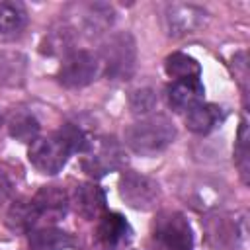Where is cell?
Listing matches in <instances>:
<instances>
[{
  "instance_id": "obj_20",
  "label": "cell",
  "mask_w": 250,
  "mask_h": 250,
  "mask_svg": "<svg viewBox=\"0 0 250 250\" xmlns=\"http://www.w3.org/2000/svg\"><path fill=\"white\" fill-rule=\"evenodd\" d=\"M156 104H158V96L152 88H139L133 90L129 96V105L135 115H146L150 109H154Z\"/></svg>"
},
{
  "instance_id": "obj_22",
  "label": "cell",
  "mask_w": 250,
  "mask_h": 250,
  "mask_svg": "<svg viewBox=\"0 0 250 250\" xmlns=\"http://www.w3.org/2000/svg\"><path fill=\"white\" fill-rule=\"evenodd\" d=\"M236 164H238V168H240L242 180L248 182V125H246V121L240 123V131H238Z\"/></svg>"
},
{
  "instance_id": "obj_23",
  "label": "cell",
  "mask_w": 250,
  "mask_h": 250,
  "mask_svg": "<svg viewBox=\"0 0 250 250\" xmlns=\"http://www.w3.org/2000/svg\"><path fill=\"white\" fill-rule=\"evenodd\" d=\"M10 193H12V182L8 180L6 174L0 172V205L10 199Z\"/></svg>"
},
{
  "instance_id": "obj_16",
  "label": "cell",
  "mask_w": 250,
  "mask_h": 250,
  "mask_svg": "<svg viewBox=\"0 0 250 250\" xmlns=\"http://www.w3.org/2000/svg\"><path fill=\"white\" fill-rule=\"evenodd\" d=\"M37 221L39 213L33 199H16L6 213V225L14 232H29Z\"/></svg>"
},
{
  "instance_id": "obj_10",
  "label": "cell",
  "mask_w": 250,
  "mask_h": 250,
  "mask_svg": "<svg viewBox=\"0 0 250 250\" xmlns=\"http://www.w3.org/2000/svg\"><path fill=\"white\" fill-rule=\"evenodd\" d=\"M205 12L193 4H174L166 10V25L170 35L193 33L203 23Z\"/></svg>"
},
{
  "instance_id": "obj_2",
  "label": "cell",
  "mask_w": 250,
  "mask_h": 250,
  "mask_svg": "<svg viewBox=\"0 0 250 250\" xmlns=\"http://www.w3.org/2000/svg\"><path fill=\"white\" fill-rule=\"evenodd\" d=\"M135 55H137L135 39L129 33L121 31V33L111 35L104 43L98 62L104 66V72L109 78L125 80L135 70Z\"/></svg>"
},
{
  "instance_id": "obj_11",
  "label": "cell",
  "mask_w": 250,
  "mask_h": 250,
  "mask_svg": "<svg viewBox=\"0 0 250 250\" xmlns=\"http://www.w3.org/2000/svg\"><path fill=\"white\" fill-rule=\"evenodd\" d=\"M205 88L199 78H184L174 80L168 86V102L176 111H188L193 105L203 102Z\"/></svg>"
},
{
  "instance_id": "obj_8",
  "label": "cell",
  "mask_w": 250,
  "mask_h": 250,
  "mask_svg": "<svg viewBox=\"0 0 250 250\" xmlns=\"http://www.w3.org/2000/svg\"><path fill=\"white\" fill-rule=\"evenodd\" d=\"M133 238V229L119 213H104L96 227V244L100 250H123Z\"/></svg>"
},
{
  "instance_id": "obj_17",
  "label": "cell",
  "mask_w": 250,
  "mask_h": 250,
  "mask_svg": "<svg viewBox=\"0 0 250 250\" xmlns=\"http://www.w3.org/2000/svg\"><path fill=\"white\" fill-rule=\"evenodd\" d=\"M8 131L20 143H33L39 135V121L29 111H14L8 119Z\"/></svg>"
},
{
  "instance_id": "obj_1",
  "label": "cell",
  "mask_w": 250,
  "mask_h": 250,
  "mask_svg": "<svg viewBox=\"0 0 250 250\" xmlns=\"http://www.w3.org/2000/svg\"><path fill=\"white\" fill-rule=\"evenodd\" d=\"M174 137L176 127L166 115H146L127 127L125 145L141 156H152L164 150Z\"/></svg>"
},
{
  "instance_id": "obj_15",
  "label": "cell",
  "mask_w": 250,
  "mask_h": 250,
  "mask_svg": "<svg viewBox=\"0 0 250 250\" xmlns=\"http://www.w3.org/2000/svg\"><path fill=\"white\" fill-rule=\"evenodd\" d=\"M27 23V12L20 2H0V39L18 37Z\"/></svg>"
},
{
  "instance_id": "obj_14",
  "label": "cell",
  "mask_w": 250,
  "mask_h": 250,
  "mask_svg": "<svg viewBox=\"0 0 250 250\" xmlns=\"http://www.w3.org/2000/svg\"><path fill=\"white\" fill-rule=\"evenodd\" d=\"M27 234H29L27 236L29 250H66L74 244L68 232L55 227L35 229V230H29Z\"/></svg>"
},
{
  "instance_id": "obj_5",
  "label": "cell",
  "mask_w": 250,
  "mask_h": 250,
  "mask_svg": "<svg viewBox=\"0 0 250 250\" xmlns=\"http://www.w3.org/2000/svg\"><path fill=\"white\" fill-rule=\"evenodd\" d=\"M98 68H100L98 57L90 51L80 49V51L68 53L62 59L57 78L64 88H82L96 78Z\"/></svg>"
},
{
  "instance_id": "obj_3",
  "label": "cell",
  "mask_w": 250,
  "mask_h": 250,
  "mask_svg": "<svg viewBox=\"0 0 250 250\" xmlns=\"http://www.w3.org/2000/svg\"><path fill=\"white\" fill-rule=\"evenodd\" d=\"M152 238L156 250H191V229L182 213L166 211L154 221Z\"/></svg>"
},
{
  "instance_id": "obj_19",
  "label": "cell",
  "mask_w": 250,
  "mask_h": 250,
  "mask_svg": "<svg viewBox=\"0 0 250 250\" xmlns=\"http://www.w3.org/2000/svg\"><path fill=\"white\" fill-rule=\"evenodd\" d=\"M57 135L64 141V145L68 146L70 152H86L92 145V139L74 123H66L62 125L61 131H57Z\"/></svg>"
},
{
  "instance_id": "obj_12",
  "label": "cell",
  "mask_w": 250,
  "mask_h": 250,
  "mask_svg": "<svg viewBox=\"0 0 250 250\" xmlns=\"http://www.w3.org/2000/svg\"><path fill=\"white\" fill-rule=\"evenodd\" d=\"M33 203L37 207L39 219L47 217L51 221H59L68 211V195L64 193V189L57 186H43L33 195Z\"/></svg>"
},
{
  "instance_id": "obj_9",
  "label": "cell",
  "mask_w": 250,
  "mask_h": 250,
  "mask_svg": "<svg viewBox=\"0 0 250 250\" xmlns=\"http://www.w3.org/2000/svg\"><path fill=\"white\" fill-rule=\"evenodd\" d=\"M72 203H74L76 213L88 221L100 219L105 213V193L100 186L92 182H84L74 188Z\"/></svg>"
},
{
  "instance_id": "obj_6",
  "label": "cell",
  "mask_w": 250,
  "mask_h": 250,
  "mask_svg": "<svg viewBox=\"0 0 250 250\" xmlns=\"http://www.w3.org/2000/svg\"><path fill=\"white\" fill-rule=\"evenodd\" d=\"M119 195L133 209H152L160 197L158 184L135 170H127L119 180Z\"/></svg>"
},
{
  "instance_id": "obj_4",
  "label": "cell",
  "mask_w": 250,
  "mask_h": 250,
  "mask_svg": "<svg viewBox=\"0 0 250 250\" xmlns=\"http://www.w3.org/2000/svg\"><path fill=\"white\" fill-rule=\"evenodd\" d=\"M68 156H70V150L57 133L47 137H37L33 143H29V148H27L29 162L41 174H49V176L61 172Z\"/></svg>"
},
{
  "instance_id": "obj_13",
  "label": "cell",
  "mask_w": 250,
  "mask_h": 250,
  "mask_svg": "<svg viewBox=\"0 0 250 250\" xmlns=\"http://www.w3.org/2000/svg\"><path fill=\"white\" fill-rule=\"evenodd\" d=\"M223 121H225V113L215 104L201 102V104H197V105H193L191 109L186 111V125H188V129L193 131V133H199V135L211 133Z\"/></svg>"
},
{
  "instance_id": "obj_21",
  "label": "cell",
  "mask_w": 250,
  "mask_h": 250,
  "mask_svg": "<svg viewBox=\"0 0 250 250\" xmlns=\"http://www.w3.org/2000/svg\"><path fill=\"white\" fill-rule=\"evenodd\" d=\"M72 45V35H70V29H53L49 35H45V41L41 45V51L43 53H49V55H57V53H64L68 51V47Z\"/></svg>"
},
{
  "instance_id": "obj_18",
  "label": "cell",
  "mask_w": 250,
  "mask_h": 250,
  "mask_svg": "<svg viewBox=\"0 0 250 250\" xmlns=\"http://www.w3.org/2000/svg\"><path fill=\"white\" fill-rule=\"evenodd\" d=\"M166 74L174 80H184V78H199V62L186 55V53H172L166 57L164 62Z\"/></svg>"
},
{
  "instance_id": "obj_7",
  "label": "cell",
  "mask_w": 250,
  "mask_h": 250,
  "mask_svg": "<svg viewBox=\"0 0 250 250\" xmlns=\"http://www.w3.org/2000/svg\"><path fill=\"white\" fill-rule=\"evenodd\" d=\"M84 154L86 156L82 160V166L94 178H102L104 174L119 168L121 162H123V150H121L119 143L113 137L100 139L98 143L92 141L90 148Z\"/></svg>"
}]
</instances>
